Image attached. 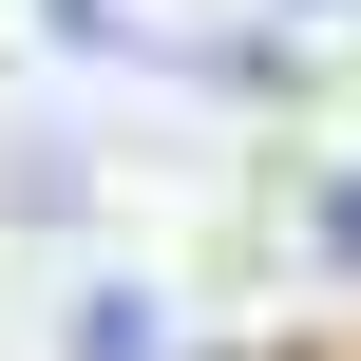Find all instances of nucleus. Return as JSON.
<instances>
[{"mask_svg": "<svg viewBox=\"0 0 361 361\" xmlns=\"http://www.w3.org/2000/svg\"><path fill=\"white\" fill-rule=\"evenodd\" d=\"M76 361H152V286H95L76 305Z\"/></svg>", "mask_w": 361, "mask_h": 361, "instance_id": "nucleus-1", "label": "nucleus"}, {"mask_svg": "<svg viewBox=\"0 0 361 361\" xmlns=\"http://www.w3.org/2000/svg\"><path fill=\"white\" fill-rule=\"evenodd\" d=\"M305 228H324V267H361V171L324 190V209H305Z\"/></svg>", "mask_w": 361, "mask_h": 361, "instance_id": "nucleus-2", "label": "nucleus"}]
</instances>
